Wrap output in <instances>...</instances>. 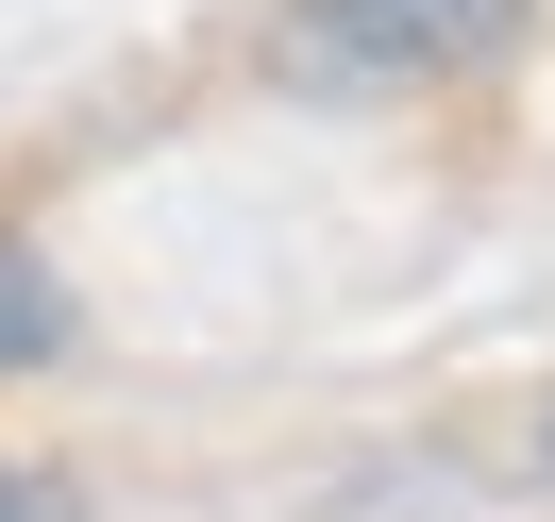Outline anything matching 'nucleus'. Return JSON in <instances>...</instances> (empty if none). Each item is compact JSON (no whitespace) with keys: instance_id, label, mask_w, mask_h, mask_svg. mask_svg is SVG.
Masks as SVG:
<instances>
[{"instance_id":"1","label":"nucleus","mask_w":555,"mask_h":522,"mask_svg":"<svg viewBox=\"0 0 555 522\" xmlns=\"http://www.w3.org/2000/svg\"><path fill=\"white\" fill-rule=\"evenodd\" d=\"M539 0H270V85L304 102H438L521 51Z\"/></svg>"},{"instance_id":"2","label":"nucleus","mask_w":555,"mask_h":522,"mask_svg":"<svg viewBox=\"0 0 555 522\" xmlns=\"http://www.w3.org/2000/svg\"><path fill=\"white\" fill-rule=\"evenodd\" d=\"M68 338H85V304H68V270H51V237H17V219H0V387L51 371Z\"/></svg>"},{"instance_id":"3","label":"nucleus","mask_w":555,"mask_h":522,"mask_svg":"<svg viewBox=\"0 0 555 522\" xmlns=\"http://www.w3.org/2000/svg\"><path fill=\"white\" fill-rule=\"evenodd\" d=\"M0 522H85V488L35 472V455H0Z\"/></svg>"},{"instance_id":"4","label":"nucleus","mask_w":555,"mask_h":522,"mask_svg":"<svg viewBox=\"0 0 555 522\" xmlns=\"http://www.w3.org/2000/svg\"><path fill=\"white\" fill-rule=\"evenodd\" d=\"M539 472H555V421H539Z\"/></svg>"}]
</instances>
